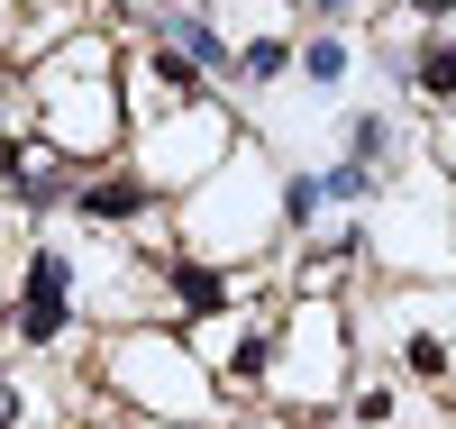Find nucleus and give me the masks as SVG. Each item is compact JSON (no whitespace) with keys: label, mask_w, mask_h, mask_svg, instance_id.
Masks as SVG:
<instances>
[{"label":"nucleus","mask_w":456,"mask_h":429,"mask_svg":"<svg viewBox=\"0 0 456 429\" xmlns=\"http://www.w3.org/2000/svg\"><path fill=\"white\" fill-rule=\"evenodd\" d=\"M320 210H329L320 174H292V183H283V238H311V228H320Z\"/></svg>","instance_id":"nucleus-11"},{"label":"nucleus","mask_w":456,"mask_h":429,"mask_svg":"<svg viewBox=\"0 0 456 429\" xmlns=\"http://www.w3.org/2000/svg\"><path fill=\"white\" fill-rule=\"evenodd\" d=\"M447 28H456V19H447Z\"/></svg>","instance_id":"nucleus-14"},{"label":"nucleus","mask_w":456,"mask_h":429,"mask_svg":"<svg viewBox=\"0 0 456 429\" xmlns=\"http://www.w3.org/2000/svg\"><path fill=\"white\" fill-rule=\"evenodd\" d=\"M292 73H301V92H347V73H356V46L338 28H320V37H301V55H292Z\"/></svg>","instance_id":"nucleus-8"},{"label":"nucleus","mask_w":456,"mask_h":429,"mask_svg":"<svg viewBox=\"0 0 456 429\" xmlns=\"http://www.w3.org/2000/svg\"><path fill=\"white\" fill-rule=\"evenodd\" d=\"M347 375H356V320L338 301H283L265 393L292 402V411H320V402H347Z\"/></svg>","instance_id":"nucleus-4"},{"label":"nucleus","mask_w":456,"mask_h":429,"mask_svg":"<svg viewBox=\"0 0 456 429\" xmlns=\"http://www.w3.org/2000/svg\"><path fill=\"white\" fill-rule=\"evenodd\" d=\"M28 101H37V137H46L73 174L119 165V146H128V92H119V46H110L101 19L55 37V46L28 64Z\"/></svg>","instance_id":"nucleus-1"},{"label":"nucleus","mask_w":456,"mask_h":429,"mask_svg":"<svg viewBox=\"0 0 456 429\" xmlns=\"http://www.w3.org/2000/svg\"><path fill=\"white\" fill-rule=\"evenodd\" d=\"M393 92H411L420 110H456V28H429L420 46L393 64Z\"/></svg>","instance_id":"nucleus-7"},{"label":"nucleus","mask_w":456,"mask_h":429,"mask_svg":"<svg viewBox=\"0 0 456 429\" xmlns=\"http://www.w3.org/2000/svg\"><path fill=\"white\" fill-rule=\"evenodd\" d=\"M292 37L283 28H265V37H247V46H238V73H228V83H238V92H274L283 83V73H292Z\"/></svg>","instance_id":"nucleus-9"},{"label":"nucleus","mask_w":456,"mask_h":429,"mask_svg":"<svg viewBox=\"0 0 456 429\" xmlns=\"http://www.w3.org/2000/svg\"><path fill=\"white\" fill-rule=\"evenodd\" d=\"M73 320H83V265H73V247H28L19 284H10V338L28 357H46V347L73 338Z\"/></svg>","instance_id":"nucleus-6"},{"label":"nucleus","mask_w":456,"mask_h":429,"mask_svg":"<svg viewBox=\"0 0 456 429\" xmlns=\"http://www.w3.org/2000/svg\"><path fill=\"white\" fill-rule=\"evenodd\" d=\"M238 146V110L228 101H183V110H165V120H137V146H128V165L156 183V192H192L219 155Z\"/></svg>","instance_id":"nucleus-5"},{"label":"nucleus","mask_w":456,"mask_h":429,"mask_svg":"<svg viewBox=\"0 0 456 429\" xmlns=\"http://www.w3.org/2000/svg\"><path fill=\"white\" fill-rule=\"evenodd\" d=\"M101 384L128 393L146 420H219V375L201 366L192 329H165V320H128L101 338Z\"/></svg>","instance_id":"nucleus-3"},{"label":"nucleus","mask_w":456,"mask_h":429,"mask_svg":"<svg viewBox=\"0 0 456 429\" xmlns=\"http://www.w3.org/2000/svg\"><path fill=\"white\" fill-rule=\"evenodd\" d=\"M301 10H311V19H329V28H338V19H356V0H301Z\"/></svg>","instance_id":"nucleus-13"},{"label":"nucleus","mask_w":456,"mask_h":429,"mask_svg":"<svg viewBox=\"0 0 456 429\" xmlns=\"http://www.w3.org/2000/svg\"><path fill=\"white\" fill-rule=\"evenodd\" d=\"M183 247L192 256H210V265H247V256H265L283 238V192H274V174H265V155L238 137L219 155V165L183 192Z\"/></svg>","instance_id":"nucleus-2"},{"label":"nucleus","mask_w":456,"mask_h":429,"mask_svg":"<svg viewBox=\"0 0 456 429\" xmlns=\"http://www.w3.org/2000/svg\"><path fill=\"white\" fill-rule=\"evenodd\" d=\"M338 146H347L356 165H374V174H393V165H402V146H393V110H347Z\"/></svg>","instance_id":"nucleus-10"},{"label":"nucleus","mask_w":456,"mask_h":429,"mask_svg":"<svg viewBox=\"0 0 456 429\" xmlns=\"http://www.w3.org/2000/svg\"><path fill=\"white\" fill-rule=\"evenodd\" d=\"M429 165L456 183V110H438V137H429Z\"/></svg>","instance_id":"nucleus-12"}]
</instances>
